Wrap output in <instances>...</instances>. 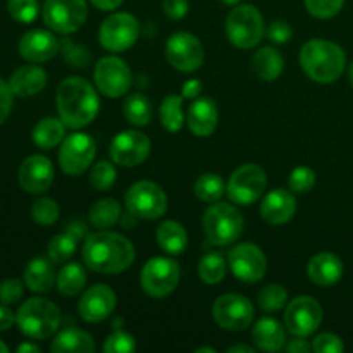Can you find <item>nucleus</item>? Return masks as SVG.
I'll list each match as a JSON object with an SVG mask.
<instances>
[{"mask_svg":"<svg viewBox=\"0 0 353 353\" xmlns=\"http://www.w3.org/2000/svg\"><path fill=\"white\" fill-rule=\"evenodd\" d=\"M133 261V245L119 233L102 230L86 236L83 243V262L99 274H121L131 268Z\"/></svg>","mask_w":353,"mask_h":353,"instance_id":"nucleus-1","label":"nucleus"},{"mask_svg":"<svg viewBox=\"0 0 353 353\" xmlns=\"http://www.w3.org/2000/svg\"><path fill=\"white\" fill-rule=\"evenodd\" d=\"M59 117L71 130H81L97 117L100 109L99 95L86 79L71 76L57 86Z\"/></svg>","mask_w":353,"mask_h":353,"instance_id":"nucleus-2","label":"nucleus"},{"mask_svg":"<svg viewBox=\"0 0 353 353\" xmlns=\"http://www.w3.org/2000/svg\"><path fill=\"white\" fill-rule=\"evenodd\" d=\"M300 65L312 81L334 83L347 68V54L338 43L330 40H310L300 52Z\"/></svg>","mask_w":353,"mask_h":353,"instance_id":"nucleus-3","label":"nucleus"},{"mask_svg":"<svg viewBox=\"0 0 353 353\" xmlns=\"http://www.w3.org/2000/svg\"><path fill=\"white\" fill-rule=\"evenodd\" d=\"M17 327L31 340H47L61 326V310L47 299H30L16 314Z\"/></svg>","mask_w":353,"mask_h":353,"instance_id":"nucleus-4","label":"nucleus"},{"mask_svg":"<svg viewBox=\"0 0 353 353\" xmlns=\"http://www.w3.org/2000/svg\"><path fill=\"white\" fill-rule=\"evenodd\" d=\"M202 226L210 243L228 247L241 236L245 223L236 207L231 203L216 202L203 214Z\"/></svg>","mask_w":353,"mask_h":353,"instance_id":"nucleus-5","label":"nucleus"},{"mask_svg":"<svg viewBox=\"0 0 353 353\" xmlns=\"http://www.w3.org/2000/svg\"><path fill=\"white\" fill-rule=\"evenodd\" d=\"M228 40L238 48H254L264 38V17L252 3H238L226 17Z\"/></svg>","mask_w":353,"mask_h":353,"instance_id":"nucleus-6","label":"nucleus"},{"mask_svg":"<svg viewBox=\"0 0 353 353\" xmlns=\"http://www.w3.org/2000/svg\"><path fill=\"white\" fill-rule=\"evenodd\" d=\"M181 268L171 257H154L143 265L140 283L143 292L152 299H164L178 288Z\"/></svg>","mask_w":353,"mask_h":353,"instance_id":"nucleus-7","label":"nucleus"},{"mask_svg":"<svg viewBox=\"0 0 353 353\" xmlns=\"http://www.w3.org/2000/svg\"><path fill=\"white\" fill-rule=\"evenodd\" d=\"M128 212L133 214L137 219L154 221L164 216L168 210V195L159 185L152 181H138L124 196Z\"/></svg>","mask_w":353,"mask_h":353,"instance_id":"nucleus-8","label":"nucleus"},{"mask_svg":"<svg viewBox=\"0 0 353 353\" xmlns=\"http://www.w3.org/2000/svg\"><path fill=\"white\" fill-rule=\"evenodd\" d=\"M45 24L59 34H71L85 24L86 0H45L41 9Z\"/></svg>","mask_w":353,"mask_h":353,"instance_id":"nucleus-9","label":"nucleus"},{"mask_svg":"<svg viewBox=\"0 0 353 353\" xmlns=\"http://www.w3.org/2000/svg\"><path fill=\"white\" fill-rule=\"evenodd\" d=\"M93 79L100 93L109 99H119L130 92L133 85V72L123 59L107 55L95 64Z\"/></svg>","mask_w":353,"mask_h":353,"instance_id":"nucleus-10","label":"nucleus"},{"mask_svg":"<svg viewBox=\"0 0 353 353\" xmlns=\"http://www.w3.org/2000/svg\"><path fill=\"white\" fill-rule=\"evenodd\" d=\"M268 188L265 171L257 164H245L231 174L226 185L228 196L238 205H252Z\"/></svg>","mask_w":353,"mask_h":353,"instance_id":"nucleus-11","label":"nucleus"},{"mask_svg":"<svg viewBox=\"0 0 353 353\" xmlns=\"http://www.w3.org/2000/svg\"><path fill=\"white\" fill-rule=\"evenodd\" d=\"M138 34H140V24L137 17L128 12H116L103 19L99 31V40L105 50L119 54L137 43Z\"/></svg>","mask_w":353,"mask_h":353,"instance_id":"nucleus-12","label":"nucleus"},{"mask_svg":"<svg viewBox=\"0 0 353 353\" xmlns=\"http://www.w3.org/2000/svg\"><path fill=\"white\" fill-rule=\"evenodd\" d=\"M255 316L254 305L240 293L221 295L212 305V317L219 327L226 331H243L252 324Z\"/></svg>","mask_w":353,"mask_h":353,"instance_id":"nucleus-13","label":"nucleus"},{"mask_svg":"<svg viewBox=\"0 0 353 353\" xmlns=\"http://www.w3.org/2000/svg\"><path fill=\"white\" fill-rule=\"evenodd\" d=\"M97 154V143L90 134L72 133L64 138L59 150V164L69 176H79L92 165Z\"/></svg>","mask_w":353,"mask_h":353,"instance_id":"nucleus-14","label":"nucleus"},{"mask_svg":"<svg viewBox=\"0 0 353 353\" xmlns=\"http://www.w3.org/2000/svg\"><path fill=\"white\" fill-rule=\"evenodd\" d=\"M323 323V307L312 296H299L285 310V327L293 336L307 338Z\"/></svg>","mask_w":353,"mask_h":353,"instance_id":"nucleus-15","label":"nucleus"},{"mask_svg":"<svg viewBox=\"0 0 353 353\" xmlns=\"http://www.w3.org/2000/svg\"><path fill=\"white\" fill-rule=\"evenodd\" d=\"M165 57L178 71L192 72L203 64L205 50L195 34L178 31L165 43Z\"/></svg>","mask_w":353,"mask_h":353,"instance_id":"nucleus-16","label":"nucleus"},{"mask_svg":"<svg viewBox=\"0 0 353 353\" xmlns=\"http://www.w3.org/2000/svg\"><path fill=\"white\" fill-rule=\"evenodd\" d=\"M150 138L134 130L121 131L119 134H116L109 148L112 162L123 168H134V165L143 164L150 155Z\"/></svg>","mask_w":353,"mask_h":353,"instance_id":"nucleus-17","label":"nucleus"},{"mask_svg":"<svg viewBox=\"0 0 353 353\" xmlns=\"http://www.w3.org/2000/svg\"><path fill=\"white\" fill-rule=\"evenodd\" d=\"M228 265L233 274L245 283L261 281L268 271V261H265L264 252L254 243L234 245L228 255Z\"/></svg>","mask_w":353,"mask_h":353,"instance_id":"nucleus-18","label":"nucleus"},{"mask_svg":"<svg viewBox=\"0 0 353 353\" xmlns=\"http://www.w3.org/2000/svg\"><path fill=\"white\" fill-rule=\"evenodd\" d=\"M116 293L107 285H95L86 290L78 303V312L86 323H102L116 309Z\"/></svg>","mask_w":353,"mask_h":353,"instance_id":"nucleus-19","label":"nucleus"},{"mask_svg":"<svg viewBox=\"0 0 353 353\" xmlns=\"http://www.w3.org/2000/svg\"><path fill=\"white\" fill-rule=\"evenodd\" d=\"M54 165L47 157L30 155L21 164L17 179H19V185L24 192L40 195L50 188L52 183H54Z\"/></svg>","mask_w":353,"mask_h":353,"instance_id":"nucleus-20","label":"nucleus"},{"mask_svg":"<svg viewBox=\"0 0 353 353\" xmlns=\"http://www.w3.org/2000/svg\"><path fill=\"white\" fill-rule=\"evenodd\" d=\"M59 50H61V41L54 37L52 31L47 30H31L19 40V54L28 62L34 64L50 61Z\"/></svg>","mask_w":353,"mask_h":353,"instance_id":"nucleus-21","label":"nucleus"},{"mask_svg":"<svg viewBox=\"0 0 353 353\" xmlns=\"http://www.w3.org/2000/svg\"><path fill=\"white\" fill-rule=\"evenodd\" d=\"M296 212V200L288 190H272L261 203V216L272 226H281L293 219Z\"/></svg>","mask_w":353,"mask_h":353,"instance_id":"nucleus-22","label":"nucleus"},{"mask_svg":"<svg viewBox=\"0 0 353 353\" xmlns=\"http://www.w3.org/2000/svg\"><path fill=\"white\" fill-rule=\"evenodd\" d=\"M186 121H188L190 131L195 137H210L219 123V110H217L216 102L209 97L195 99V102L190 105Z\"/></svg>","mask_w":353,"mask_h":353,"instance_id":"nucleus-23","label":"nucleus"},{"mask_svg":"<svg viewBox=\"0 0 353 353\" xmlns=\"http://www.w3.org/2000/svg\"><path fill=\"white\" fill-rule=\"evenodd\" d=\"M309 278L319 286H334L343 278V262L336 254L321 252L309 262Z\"/></svg>","mask_w":353,"mask_h":353,"instance_id":"nucleus-24","label":"nucleus"},{"mask_svg":"<svg viewBox=\"0 0 353 353\" xmlns=\"http://www.w3.org/2000/svg\"><path fill=\"white\" fill-rule=\"evenodd\" d=\"M252 338L259 350L279 352L286 345V327L272 317H262L255 323Z\"/></svg>","mask_w":353,"mask_h":353,"instance_id":"nucleus-25","label":"nucleus"},{"mask_svg":"<svg viewBox=\"0 0 353 353\" xmlns=\"http://www.w3.org/2000/svg\"><path fill=\"white\" fill-rule=\"evenodd\" d=\"M47 85V72L40 65H23L16 69L9 79V86L14 95L33 97L40 93Z\"/></svg>","mask_w":353,"mask_h":353,"instance_id":"nucleus-26","label":"nucleus"},{"mask_svg":"<svg viewBox=\"0 0 353 353\" xmlns=\"http://www.w3.org/2000/svg\"><path fill=\"white\" fill-rule=\"evenodd\" d=\"M54 262L43 257H37L30 261L24 271V283L34 293H47L54 288L57 276L54 271Z\"/></svg>","mask_w":353,"mask_h":353,"instance_id":"nucleus-27","label":"nucleus"},{"mask_svg":"<svg viewBox=\"0 0 353 353\" xmlns=\"http://www.w3.org/2000/svg\"><path fill=\"white\" fill-rule=\"evenodd\" d=\"M95 350V341L92 334L78 327H68L52 341V353H92Z\"/></svg>","mask_w":353,"mask_h":353,"instance_id":"nucleus-28","label":"nucleus"},{"mask_svg":"<svg viewBox=\"0 0 353 353\" xmlns=\"http://www.w3.org/2000/svg\"><path fill=\"white\" fill-rule=\"evenodd\" d=\"M83 233H85L83 224L81 226L71 224L65 233H61L52 238L50 243H48V259L54 264H62V262L69 261L74 255L76 248H78V240L79 236H83Z\"/></svg>","mask_w":353,"mask_h":353,"instance_id":"nucleus-29","label":"nucleus"},{"mask_svg":"<svg viewBox=\"0 0 353 353\" xmlns=\"http://www.w3.org/2000/svg\"><path fill=\"white\" fill-rule=\"evenodd\" d=\"M252 69L257 78L264 79V81H274L281 76L283 69H285V61L278 50L264 47L255 52L254 59H252Z\"/></svg>","mask_w":353,"mask_h":353,"instance_id":"nucleus-30","label":"nucleus"},{"mask_svg":"<svg viewBox=\"0 0 353 353\" xmlns=\"http://www.w3.org/2000/svg\"><path fill=\"white\" fill-rule=\"evenodd\" d=\"M157 243L165 254L179 255L188 247V233L183 224L176 221H164L157 230Z\"/></svg>","mask_w":353,"mask_h":353,"instance_id":"nucleus-31","label":"nucleus"},{"mask_svg":"<svg viewBox=\"0 0 353 353\" xmlns=\"http://www.w3.org/2000/svg\"><path fill=\"white\" fill-rule=\"evenodd\" d=\"M65 134V124L64 121L59 117H45L40 123L34 126L33 130V141L37 147L43 148V150H50V148L57 147L59 143L64 141Z\"/></svg>","mask_w":353,"mask_h":353,"instance_id":"nucleus-32","label":"nucleus"},{"mask_svg":"<svg viewBox=\"0 0 353 353\" xmlns=\"http://www.w3.org/2000/svg\"><path fill=\"white\" fill-rule=\"evenodd\" d=\"M57 285L59 292L65 296H76L81 293V290L86 285V272L83 269L81 264H76V262H69L68 265L59 271L57 274Z\"/></svg>","mask_w":353,"mask_h":353,"instance_id":"nucleus-33","label":"nucleus"},{"mask_svg":"<svg viewBox=\"0 0 353 353\" xmlns=\"http://www.w3.org/2000/svg\"><path fill=\"white\" fill-rule=\"evenodd\" d=\"M121 219V203L116 199H102L90 209V223L97 230H109Z\"/></svg>","mask_w":353,"mask_h":353,"instance_id":"nucleus-34","label":"nucleus"},{"mask_svg":"<svg viewBox=\"0 0 353 353\" xmlns=\"http://www.w3.org/2000/svg\"><path fill=\"white\" fill-rule=\"evenodd\" d=\"M123 112L128 123L137 128H143L152 121V103L141 93H133L124 102Z\"/></svg>","mask_w":353,"mask_h":353,"instance_id":"nucleus-35","label":"nucleus"},{"mask_svg":"<svg viewBox=\"0 0 353 353\" xmlns=\"http://www.w3.org/2000/svg\"><path fill=\"white\" fill-rule=\"evenodd\" d=\"M161 123L169 133H178L185 124V114H183V95H169L161 103Z\"/></svg>","mask_w":353,"mask_h":353,"instance_id":"nucleus-36","label":"nucleus"},{"mask_svg":"<svg viewBox=\"0 0 353 353\" xmlns=\"http://www.w3.org/2000/svg\"><path fill=\"white\" fill-rule=\"evenodd\" d=\"M193 190H195V195L202 202L216 203L219 202L221 196L226 192V185H224L223 178L219 174H216V172H205V174L199 176Z\"/></svg>","mask_w":353,"mask_h":353,"instance_id":"nucleus-37","label":"nucleus"},{"mask_svg":"<svg viewBox=\"0 0 353 353\" xmlns=\"http://www.w3.org/2000/svg\"><path fill=\"white\" fill-rule=\"evenodd\" d=\"M228 264L219 254H207L199 264V276L205 285H217L224 279Z\"/></svg>","mask_w":353,"mask_h":353,"instance_id":"nucleus-38","label":"nucleus"},{"mask_svg":"<svg viewBox=\"0 0 353 353\" xmlns=\"http://www.w3.org/2000/svg\"><path fill=\"white\" fill-rule=\"evenodd\" d=\"M259 307L264 312H278L288 302V292L281 285H268L259 292Z\"/></svg>","mask_w":353,"mask_h":353,"instance_id":"nucleus-39","label":"nucleus"},{"mask_svg":"<svg viewBox=\"0 0 353 353\" xmlns=\"http://www.w3.org/2000/svg\"><path fill=\"white\" fill-rule=\"evenodd\" d=\"M116 168L112 165V162L109 161H100L90 171V183L95 190L99 192H105V190L112 188V185L116 183Z\"/></svg>","mask_w":353,"mask_h":353,"instance_id":"nucleus-40","label":"nucleus"},{"mask_svg":"<svg viewBox=\"0 0 353 353\" xmlns=\"http://www.w3.org/2000/svg\"><path fill=\"white\" fill-rule=\"evenodd\" d=\"M7 10L17 23L30 24L38 16V0H7Z\"/></svg>","mask_w":353,"mask_h":353,"instance_id":"nucleus-41","label":"nucleus"},{"mask_svg":"<svg viewBox=\"0 0 353 353\" xmlns=\"http://www.w3.org/2000/svg\"><path fill=\"white\" fill-rule=\"evenodd\" d=\"M31 217L41 226H50L59 219V205L52 199H38L31 205Z\"/></svg>","mask_w":353,"mask_h":353,"instance_id":"nucleus-42","label":"nucleus"},{"mask_svg":"<svg viewBox=\"0 0 353 353\" xmlns=\"http://www.w3.org/2000/svg\"><path fill=\"white\" fill-rule=\"evenodd\" d=\"M316 185V172L312 168L299 165L290 174V190L295 193H307Z\"/></svg>","mask_w":353,"mask_h":353,"instance_id":"nucleus-43","label":"nucleus"},{"mask_svg":"<svg viewBox=\"0 0 353 353\" xmlns=\"http://www.w3.org/2000/svg\"><path fill=\"white\" fill-rule=\"evenodd\" d=\"M345 0H305V7L317 19H330L340 14Z\"/></svg>","mask_w":353,"mask_h":353,"instance_id":"nucleus-44","label":"nucleus"},{"mask_svg":"<svg viewBox=\"0 0 353 353\" xmlns=\"http://www.w3.org/2000/svg\"><path fill=\"white\" fill-rule=\"evenodd\" d=\"M137 350V341L126 331H114L103 343L105 353H131Z\"/></svg>","mask_w":353,"mask_h":353,"instance_id":"nucleus-45","label":"nucleus"},{"mask_svg":"<svg viewBox=\"0 0 353 353\" xmlns=\"http://www.w3.org/2000/svg\"><path fill=\"white\" fill-rule=\"evenodd\" d=\"M61 50L64 54V59L68 62H71L76 68H85L90 62V52L85 47H79L74 45L71 40H62L61 41Z\"/></svg>","mask_w":353,"mask_h":353,"instance_id":"nucleus-46","label":"nucleus"},{"mask_svg":"<svg viewBox=\"0 0 353 353\" xmlns=\"http://www.w3.org/2000/svg\"><path fill=\"white\" fill-rule=\"evenodd\" d=\"M312 350L317 353H341L345 350L343 340L333 333L317 334L312 341Z\"/></svg>","mask_w":353,"mask_h":353,"instance_id":"nucleus-47","label":"nucleus"},{"mask_svg":"<svg viewBox=\"0 0 353 353\" xmlns=\"http://www.w3.org/2000/svg\"><path fill=\"white\" fill-rule=\"evenodd\" d=\"M23 296V283L19 279H6L0 283V302L6 305L17 303Z\"/></svg>","mask_w":353,"mask_h":353,"instance_id":"nucleus-48","label":"nucleus"},{"mask_svg":"<svg viewBox=\"0 0 353 353\" xmlns=\"http://www.w3.org/2000/svg\"><path fill=\"white\" fill-rule=\"evenodd\" d=\"M292 34L293 30L286 21H274V23L268 28L269 40L274 41V43H286V41H290Z\"/></svg>","mask_w":353,"mask_h":353,"instance_id":"nucleus-49","label":"nucleus"},{"mask_svg":"<svg viewBox=\"0 0 353 353\" xmlns=\"http://www.w3.org/2000/svg\"><path fill=\"white\" fill-rule=\"evenodd\" d=\"M12 102L14 93L10 90L9 83L0 78V124L6 123V119L9 117L10 110H12Z\"/></svg>","mask_w":353,"mask_h":353,"instance_id":"nucleus-50","label":"nucleus"},{"mask_svg":"<svg viewBox=\"0 0 353 353\" xmlns=\"http://www.w3.org/2000/svg\"><path fill=\"white\" fill-rule=\"evenodd\" d=\"M162 9L169 19H183L188 14V0H164Z\"/></svg>","mask_w":353,"mask_h":353,"instance_id":"nucleus-51","label":"nucleus"},{"mask_svg":"<svg viewBox=\"0 0 353 353\" xmlns=\"http://www.w3.org/2000/svg\"><path fill=\"white\" fill-rule=\"evenodd\" d=\"M202 90H203V85H202V81H200V79H188V81L183 85L181 95H183V99H193V100H195V99H199V95L202 93Z\"/></svg>","mask_w":353,"mask_h":353,"instance_id":"nucleus-52","label":"nucleus"},{"mask_svg":"<svg viewBox=\"0 0 353 353\" xmlns=\"http://www.w3.org/2000/svg\"><path fill=\"white\" fill-rule=\"evenodd\" d=\"M285 350L288 353H309L312 352V345L307 340H303L302 336H296L295 340H292L290 343L285 345Z\"/></svg>","mask_w":353,"mask_h":353,"instance_id":"nucleus-53","label":"nucleus"},{"mask_svg":"<svg viewBox=\"0 0 353 353\" xmlns=\"http://www.w3.org/2000/svg\"><path fill=\"white\" fill-rule=\"evenodd\" d=\"M14 323H16V316L12 310L6 307V303L0 305V331H7Z\"/></svg>","mask_w":353,"mask_h":353,"instance_id":"nucleus-54","label":"nucleus"},{"mask_svg":"<svg viewBox=\"0 0 353 353\" xmlns=\"http://www.w3.org/2000/svg\"><path fill=\"white\" fill-rule=\"evenodd\" d=\"M90 2L100 10H114L123 3V0H90Z\"/></svg>","mask_w":353,"mask_h":353,"instance_id":"nucleus-55","label":"nucleus"},{"mask_svg":"<svg viewBox=\"0 0 353 353\" xmlns=\"http://www.w3.org/2000/svg\"><path fill=\"white\" fill-rule=\"evenodd\" d=\"M228 353H255V348L248 347V345H233L228 348Z\"/></svg>","mask_w":353,"mask_h":353,"instance_id":"nucleus-56","label":"nucleus"},{"mask_svg":"<svg viewBox=\"0 0 353 353\" xmlns=\"http://www.w3.org/2000/svg\"><path fill=\"white\" fill-rule=\"evenodd\" d=\"M17 353H38L40 352V347H37V345L33 343H23L17 347Z\"/></svg>","mask_w":353,"mask_h":353,"instance_id":"nucleus-57","label":"nucleus"},{"mask_svg":"<svg viewBox=\"0 0 353 353\" xmlns=\"http://www.w3.org/2000/svg\"><path fill=\"white\" fill-rule=\"evenodd\" d=\"M348 81H350V85L353 86V62L348 65Z\"/></svg>","mask_w":353,"mask_h":353,"instance_id":"nucleus-58","label":"nucleus"},{"mask_svg":"<svg viewBox=\"0 0 353 353\" xmlns=\"http://www.w3.org/2000/svg\"><path fill=\"white\" fill-rule=\"evenodd\" d=\"M203 352L216 353V350H214V348H209V347H202V348H199V350H196V353H203Z\"/></svg>","mask_w":353,"mask_h":353,"instance_id":"nucleus-59","label":"nucleus"},{"mask_svg":"<svg viewBox=\"0 0 353 353\" xmlns=\"http://www.w3.org/2000/svg\"><path fill=\"white\" fill-rule=\"evenodd\" d=\"M224 3H226V6H238V3H240V0H223Z\"/></svg>","mask_w":353,"mask_h":353,"instance_id":"nucleus-60","label":"nucleus"},{"mask_svg":"<svg viewBox=\"0 0 353 353\" xmlns=\"http://www.w3.org/2000/svg\"><path fill=\"white\" fill-rule=\"evenodd\" d=\"M7 352H9V348H7V345L0 340V353H7Z\"/></svg>","mask_w":353,"mask_h":353,"instance_id":"nucleus-61","label":"nucleus"}]
</instances>
